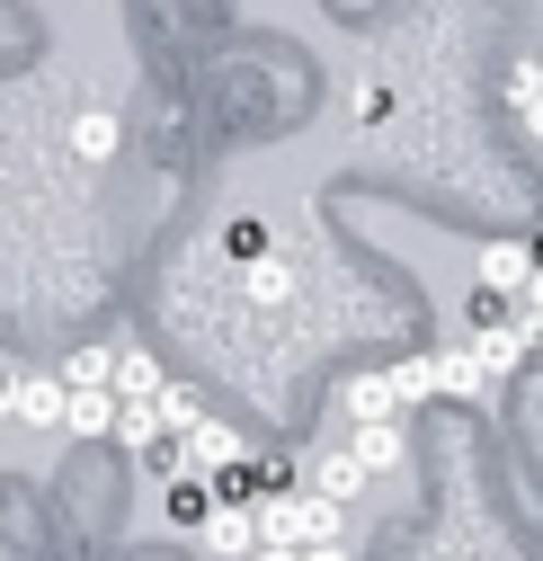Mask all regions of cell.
<instances>
[{
  "label": "cell",
  "instance_id": "cell-1",
  "mask_svg": "<svg viewBox=\"0 0 543 561\" xmlns=\"http://www.w3.org/2000/svg\"><path fill=\"white\" fill-rule=\"evenodd\" d=\"M250 517L258 543H294V552L338 543V500H321V490H267V500H250Z\"/></svg>",
  "mask_w": 543,
  "mask_h": 561
},
{
  "label": "cell",
  "instance_id": "cell-2",
  "mask_svg": "<svg viewBox=\"0 0 543 561\" xmlns=\"http://www.w3.org/2000/svg\"><path fill=\"white\" fill-rule=\"evenodd\" d=\"M482 339H472V366H482V383H508L517 366H525V347H534V330H525V312L508 321V312H490V321H472Z\"/></svg>",
  "mask_w": 543,
  "mask_h": 561
},
{
  "label": "cell",
  "instance_id": "cell-3",
  "mask_svg": "<svg viewBox=\"0 0 543 561\" xmlns=\"http://www.w3.org/2000/svg\"><path fill=\"white\" fill-rule=\"evenodd\" d=\"M338 410H348V428H374V419H401L411 401H401L392 366H374V375H357V383H338Z\"/></svg>",
  "mask_w": 543,
  "mask_h": 561
},
{
  "label": "cell",
  "instance_id": "cell-4",
  "mask_svg": "<svg viewBox=\"0 0 543 561\" xmlns=\"http://www.w3.org/2000/svg\"><path fill=\"white\" fill-rule=\"evenodd\" d=\"M196 543H206L215 561H250L258 517H250V508H232V500H215V508H206V526H196Z\"/></svg>",
  "mask_w": 543,
  "mask_h": 561
},
{
  "label": "cell",
  "instance_id": "cell-5",
  "mask_svg": "<svg viewBox=\"0 0 543 561\" xmlns=\"http://www.w3.org/2000/svg\"><path fill=\"white\" fill-rule=\"evenodd\" d=\"M62 428L72 437H107L116 428V392L107 383H62Z\"/></svg>",
  "mask_w": 543,
  "mask_h": 561
},
{
  "label": "cell",
  "instance_id": "cell-6",
  "mask_svg": "<svg viewBox=\"0 0 543 561\" xmlns=\"http://www.w3.org/2000/svg\"><path fill=\"white\" fill-rule=\"evenodd\" d=\"M178 463L187 472H223V463H241V437L223 428V419H196V428L178 437Z\"/></svg>",
  "mask_w": 543,
  "mask_h": 561
},
{
  "label": "cell",
  "instance_id": "cell-7",
  "mask_svg": "<svg viewBox=\"0 0 543 561\" xmlns=\"http://www.w3.org/2000/svg\"><path fill=\"white\" fill-rule=\"evenodd\" d=\"M534 276V241H482V286L490 295H525Z\"/></svg>",
  "mask_w": 543,
  "mask_h": 561
},
{
  "label": "cell",
  "instance_id": "cell-8",
  "mask_svg": "<svg viewBox=\"0 0 543 561\" xmlns=\"http://www.w3.org/2000/svg\"><path fill=\"white\" fill-rule=\"evenodd\" d=\"M170 375H161V357H152V347H116V375H107V392L116 401H152Z\"/></svg>",
  "mask_w": 543,
  "mask_h": 561
},
{
  "label": "cell",
  "instance_id": "cell-9",
  "mask_svg": "<svg viewBox=\"0 0 543 561\" xmlns=\"http://www.w3.org/2000/svg\"><path fill=\"white\" fill-rule=\"evenodd\" d=\"M401 446H411V428H401V419H374V428H357V437H348V455H357L366 472H392V463H401Z\"/></svg>",
  "mask_w": 543,
  "mask_h": 561
},
{
  "label": "cell",
  "instance_id": "cell-10",
  "mask_svg": "<svg viewBox=\"0 0 543 561\" xmlns=\"http://www.w3.org/2000/svg\"><path fill=\"white\" fill-rule=\"evenodd\" d=\"M10 419H27V428H62V375H19V410Z\"/></svg>",
  "mask_w": 543,
  "mask_h": 561
},
{
  "label": "cell",
  "instance_id": "cell-11",
  "mask_svg": "<svg viewBox=\"0 0 543 561\" xmlns=\"http://www.w3.org/2000/svg\"><path fill=\"white\" fill-rule=\"evenodd\" d=\"M366 481H374V472H366V463H357L348 446H338V455H321V472H312V490H321V500H338V508H348Z\"/></svg>",
  "mask_w": 543,
  "mask_h": 561
},
{
  "label": "cell",
  "instance_id": "cell-12",
  "mask_svg": "<svg viewBox=\"0 0 543 561\" xmlns=\"http://www.w3.org/2000/svg\"><path fill=\"white\" fill-rule=\"evenodd\" d=\"M152 410H161V428H170V437H187L196 419H206V410H196V392H187V383H161V392H152Z\"/></svg>",
  "mask_w": 543,
  "mask_h": 561
},
{
  "label": "cell",
  "instance_id": "cell-13",
  "mask_svg": "<svg viewBox=\"0 0 543 561\" xmlns=\"http://www.w3.org/2000/svg\"><path fill=\"white\" fill-rule=\"evenodd\" d=\"M107 375H116V347H99V339L62 357V383H107Z\"/></svg>",
  "mask_w": 543,
  "mask_h": 561
},
{
  "label": "cell",
  "instance_id": "cell-14",
  "mask_svg": "<svg viewBox=\"0 0 543 561\" xmlns=\"http://www.w3.org/2000/svg\"><path fill=\"white\" fill-rule=\"evenodd\" d=\"M517 125L543 144V72H534V62H517Z\"/></svg>",
  "mask_w": 543,
  "mask_h": 561
},
{
  "label": "cell",
  "instance_id": "cell-15",
  "mask_svg": "<svg viewBox=\"0 0 543 561\" xmlns=\"http://www.w3.org/2000/svg\"><path fill=\"white\" fill-rule=\"evenodd\" d=\"M72 144H81V161H107V152H116V116H107V107H99V116H81Z\"/></svg>",
  "mask_w": 543,
  "mask_h": 561
},
{
  "label": "cell",
  "instance_id": "cell-16",
  "mask_svg": "<svg viewBox=\"0 0 543 561\" xmlns=\"http://www.w3.org/2000/svg\"><path fill=\"white\" fill-rule=\"evenodd\" d=\"M286 286H294V267H286V259H258V267H250V295H258V304H277Z\"/></svg>",
  "mask_w": 543,
  "mask_h": 561
},
{
  "label": "cell",
  "instance_id": "cell-17",
  "mask_svg": "<svg viewBox=\"0 0 543 561\" xmlns=\"http://www.w3.org/2000/svg\"><path fill=\"white\" fill-rule=\"evenodd\" d=\"M10 410H19V366L0 357V419H10Z\"/></svg>",
  "mask_w": 543,
  "mask_h": 561
},
{
  "label": "cell",
  "instance_id": "cell-18",
  "mask_svg": "<svg viewBox=\"0 0 543 561\" xmlns=\"http://www.w3.org/2000/svg\"><path fill=\"white\" fill-rule=\"evenodd\" d=\"M250 561H303L294 543H250Z\"/></svg>",
  "mask_w": 543,
  "mask_h": 561
},
{
  "label": "cell",
  "instance_id": "cell-19",
  "mask_svg": "<svg viewBox=\"0 0 543 561\" xmlns=\"http://www.w3.org/2000/svg\"><path fill=\"white\" fill-rule=\"evenodd\" d=\"M303 561H348V543H312V552H303Z\"/></svg>",
  "mask_w": 543,
  "mask_h": 561
}]
</instances>
